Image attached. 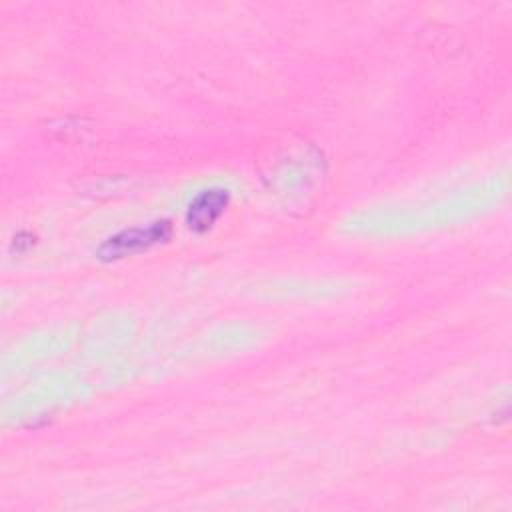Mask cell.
I'll return each mask as SVG.
<instances>
[{
  "label": "cell",
  "instance_id": "1",
  "mask_svg": "<svg viewBox=\"0 0 512 512\" xmlns=\"http://www.w3.org/2000/svg\"><path fill=\"white\" fill-rule=\"evenodd\" d=\"M170 224L166 220H158L152 222L146 228H130V230H122L114 236H110L100 248H98V256L102 260H118L130 254H136L140 250H146L158 242H164L170 238Z\"/></svg>",
  "mask_w": 512,
  "mask_h": 512
},
{
  "label": "cell",
  "instance_id": "2",
  "mask_svg": "<svg viewBox=\"0 0 512 512\" xmlns=\"http://www.w3.org/2000/svg\"><path fill=\"white\" fill-rule=\"evenodd\" d=\"M228 202H230V194L222 188H210V190L200 192L190 202V208L186 214V224L194 232H206L222 216Z\"/></svg>",
  "mask_w": 512,
  "mask_h": 512
}]
</instances>
